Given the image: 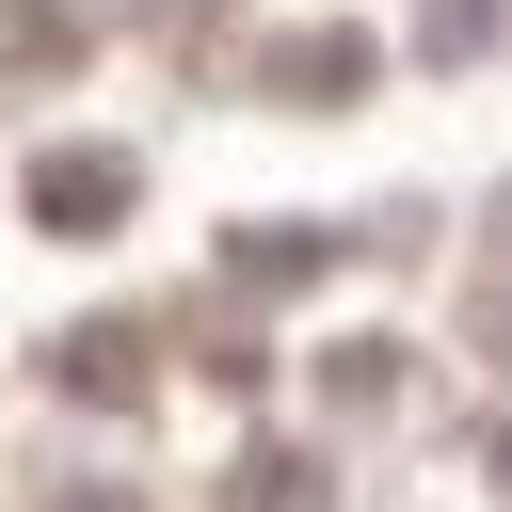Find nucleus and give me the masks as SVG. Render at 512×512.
Returning <instances> with one entry per match:
<instances>
[{
    "instance_id": "1",
    "label": "nucleus",
    "mask_w": 512,
    "mask_h": 512,
    "mask_svg": "<svg viewBox=\"0 0 512 512\" xmlns=\"http://www.w3.org/2000/svg\"><path fill=\"white\" fill-rule=\"evenodd\" d=\"M32 208H48V224H96V208H128V176H112V160H48Z\"/></svg>"
}]
</instances>
